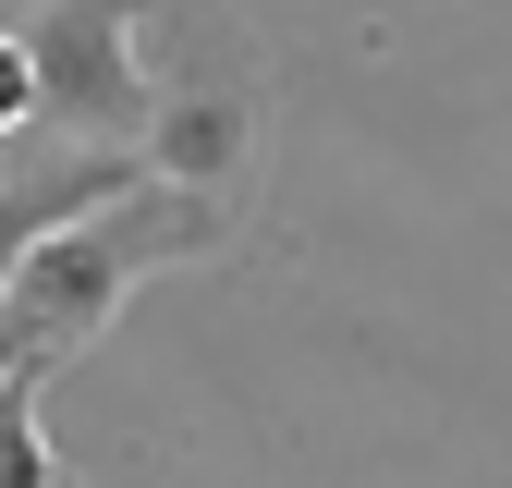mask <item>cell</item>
<instances>
[{"instance_id":"cell-5","label":"cell","mask_w":512,"mask_h":488,"mask_svg":"<svg viewBox=\"0 0 512 488\" xmlns=\"http://www.w3.org/2000/svg\"><path fill=\"white\" fill-rule=\"evenodd\" d=\"M0 488H74L37 427V379H0Z\"/></svg>"},{"instance_id":"cell-2","label":"cell","mask_w":512,"mask_h":488,"mask_svg":"<svg viewBox=\"0 0 512 488\" xmlns=\"http://www.w3.org/2000/svg\"><path fill=\"white\" fill-rule=\"evenodd\" d=\"M232 244H244V220H220L208 196H183V183H122L110 208H86L74 232H49L37 257L13 269V293H0V366H13V379L74 366L159 269L232 257Z\"/></svg>"},{"instance_id":"cell-1","label":"cell","mask_w":512,"mask_h":488,"mask_svg":"<svg viewBox=\"0 0 512 488\" xmlns=\"http://www.w3.org/2000/svg\"><path fill=\"white\" fill-rule=\"evenodd\" d=\"M135 61H147V183H183L220 220H256L269 183V49H256L244 0H147L135 13Z\"/></svg>"},{"instance_id":"cell-3","label":"cell","mask_w":512,"mask_h":488,"mask_svg":"<svg viewBox=\"0 0 512 488\" xmlns=\"http://www.w3.org/2000/svg\"><path fill=\"white\" fill-rule=\"evenodd\" d=\"M147 0H25L13 37L37 61V122L61 147H135L147 135V61H135Z\"/></svg>"},{"instance_id":"cell-7","label":"cell","mask_w":512,"mask_h":488,"mask_svg":"<svg viewBox=\"0 0 512 488\" xmlns=\"http://www.w3.org/2000/svg\"><path fill=\"white\" fill-rule=\"evenodd\" d=\"M0 379H13V366H0Z\"/></svg>"},{"instance_id":"cell-4","label":"cell","mask_w":512,"mask_h":488,"mask_svg":"<svg viewBox=\"0 0 512 488\" xmlns=\"http://www.w3.org/2000/svg\"><path fill=\"white\" fill-rule=\"evenodd\" d=\"M122 183H147L135 147H37V159H13V171H0V293H13V269L37 257L49 232H74L86 208H110Z\"/></svg>"},{"instance_id":"cell-6","label":"cell","mask_w":512,"mask_h":488,"mask_svg":"<svg viewBox=\"0 0 512 488\" xmlns=\"http://www.w3.org/2000/svg\"><path fill=\"white\" fill-rule=\"evenodd\" d=\"M13 135H37V61H25V37L0 25V147Z\"/></svg>"}]
</instances>
